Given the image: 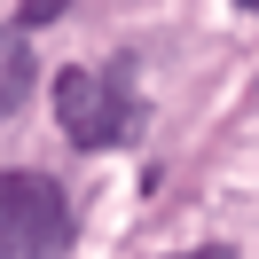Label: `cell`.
I'll return each instance as SVG.
<instances>
[{"label":"cell","instance_id":"1","mask_svg":"<svg viewBox=\"0 0 259 259\" xmlns=\"http://www.w3.org/2000/svg\"><path fill=\"white\" fill-rule=\"evenodd\" d=\"M55 126L71 149H118L142 134V95H134V63L102 71H63L55 79Z\"/></svg>","mask_w":259,"mask_h":259},{"label":"cell","instance_id":"2","mask_svg":"<svg viewBox=\"0 0 259 259\" xmlns=\"http://www.w3.org/2000/svg\"><path fill=\"white\" fill-rule=\"evenodd\" d=\"M63 243H71L63 181L32 173V165H8L0 173V259H55Z\"/></svg>","mask_w":259,"mask_h":259},{"label":"cell","instance_id":"3","mask_svg":"<svg viewBox=\"0 0 259 259\" xmlns=\"http://www.w3.org/2000/svg\"><path fill=\"white\" fill-rule=\"evenodd\" d=\"M24 87H32V55H24V39H0V110H16Z\"/></svg>","mask_w":259,"mask_h":259},{"label":"cell","instance_id":"4","mask_svg":"<svg viewBox=\"0 0 259 259\" xmlns=\"http://www.w3.org/2000/svg\"><path fill=\"white\" fill-rule=\"evenodd\" d=\"M63 8H71V0H24V8H16V32H39V24H55Z\"/></svg>","mask_w":259,"mask_h":259},{"label":"cell","instance_id":"5","mask_svg":"<svg viewBox=\"0 0 259 259\" xmlns=\"http://www.w3.org/2000/svg\"><path fill=\"white\" fill-rule=\"evenodd\" d=\"M173 259H236L228 243H196V251H173Z\"/></svg>","mask_w":259,"mask_h":259},{"label":"cell","instance_id":"6","mask_svg":"<svg viewBox=\"0 0 259 259\" xmlns=\"http://www.w3.org/2000/svg\"><path fill=\"white\" fill-rule=\"evenodd\" d=\"M236 8H251V16H259V0H236Z\"/></svg>","mask_w":259,"mask_h":259}]
</instances>
